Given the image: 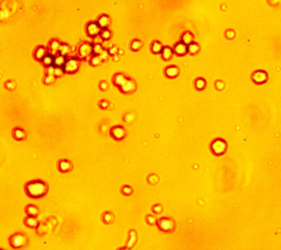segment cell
<instances>
[{
  "label": "cell",
  "mask_w": 281,
  "mask_h": 250,
  "mask_svg": "<svg viewBox=\"0 0 281 250\" xmlns=\"http://www.w3.org/2000/svg\"><path fill=\"white\" fill-rule=\"evenodd\" d=\"M10 244H11L12 247L19 248L24 244V238H23V236L22 235H13L12 237L10 238Z\"/></svg>",
  "instance_id": "cell-7"
},
{
  "label": "cell",
  "mask_w": 281,
  "mask_h": 250,
  "mask_svg": "<svg viewBox=\"0 0 281 250\" xmlns=\"http://www.w3.org/2000/svg\"><path fill=\"white\" fill-rule=\"evenodd\" d=\"M68 51H69V47H68V45H66V44H62L61 47H59V53L58 54L61 55H67V53H68Z\"/></svg>",
  "instance_id": "cell-29"
},
{
  "label": "cell",
  "mask_w": 281,
  "mask_h": 250,
  "mask_svg": "<svg viewBox=\"0 0 281 250\" xmlns=\"http://www.w3.org/2000/svg\"><path fill=\"white\" fill-rule=\"evenodd\" d=\"M61 45L62 44L59 42L53 41V42L51 43V45H49V54L55 56L57 53H59V47H61Z\"/></svg>",
  "instance_id": "cell-12"
},
{
  "label": "cell",
  "mask_w": 281,
  "mask_h": 250,
  "mask_svg": "<svg viewBox=\"0 0 281 250\" xmlns=\"http://www.w3.org/2000/svg\"><path fill=\"white\" fill-rule=\"evenodd\" d=\"M27 224L30 227H35L37 223V220H35V218H33V217L31 216V217H29V220H27Z\"/></svg>",
  "instance_id": "cell-30"
},
{
  "label": "cell",
  "mask_w": 281,
  "mask_h": 250,
  "mask_svg": "<svg viewBox=\"0 0 281 250\" xmlns=\"http://www.w3.org/2000/svg\"><path fill=\"white\" fill-rule=\"evenodd\" d=\"M182 42H184L186 45H189L191 43H193V35H192L190 32H186V33L182 35Z\"/></svg>",
  "instance_id": "cell-19"
},
{
  "label": "cell",
  "mask_w": 281,
  "mask_h": 250,
  "mask_svg": "<svg viewBox=\"0 0 281 250\" xmlns=\"http://www.w3.org/2000/svg\"><path fill=\"white\" fill-rule=\"evenodd\" d=\"M67 60L65 59V56L64 55H57L54 57V65L56 67H64V65L66 64Z\"/></svg>",
  "instance_id": "cell-15"
},
{
  "label": "cell",
  "mask_w": 281,
  "mask_h": 250,
  "mask_svg": "<svg viewBox=\"0 0 281 250\" xmlns=\"http://www.w3.org/2000/svg\"><path fill=\"white\" fill-rule=\"evenodd\" d=\"M178 74H179V69H178V67H176V66H170L166 69V76L167 77H169V78H175V77L178 76Z\"/></svg>",
  "instance_id": "cell-13"
},
{
  "label": "cell",
  "mask_w": 281,
  "mask_h": 250,
  "mask_svg": "<svg viewBox=\"0 0 281 250\" xmlns=\"http://www.w3.org/2000/svg\"><path fill=\"white\" fill-rule=\"evenodd\" d=\"M43 63H44V65L45 66H52V65H54V57H53V55L51 54H47L44 57V59H43Z\"/></svg>",
  "instance_id": "cell-23"
},
{
  "label": "cell",
  "mask_w": 281,
  "mask_h": 250,
  "mask_svg": "<svg viewBox=\"0 0 281 250\" xmlns=\"http://www.w3.org/2000/svg\"><path fill=\"white\" fill-rule=\"evenodd\" d=\"M200 51V46L196 44V43H191V44H189L188 45V52L190 53V54L194 55V54H198V52Z\"/></svg>",
  "instance_id": "cell-20"
},
{
  "label": "cell",
  "mask_w": 281,
  "mask_h": 250,
  "mask_svg": "<svg viewBox=\"0 0 281 250\" xmlns=\"http://www.w3.org/2000/svg\"><path fill=\"white\" fill-rule=\"evenodd\" d=\"M126 79L127 78H125L123 75H121V74H118V75L114 76V78H113V82H114V84H117L119 88H120L122 84H124V82L126 81Z\"/></svg>",
  "instance_id": "cell-17"
},
{
  "label": "cell",
  "mask_w": 281,
  "mask_h": 250,
  "mask_svg": "<svg viewBox=\"0 0 281 250\" xmlns=\"http://www.w3.org/2000/svg\"><path fill=\"white\" fill-rule=\"evenodd\" d=\"M226 148H227L226 142H225V141H223V139H221V138L215 139L214 142L211 144L212 151H213L215 155H218V156L223 155L224 153L226 151Z\"/></svg>",
  "instance_id": "cell-2"
},
{
  "label": "cell",
  "mask_w": 281,
  "mask_h": 250,
  "mask_svg": "<svg viewBox=\"0 0 281 250\" xmlns=\"http://www.w3.org/2000/svg\"><path fill=\"white\" fill-rule=\"evenodd\" d=\"M92 51H94V46L91 45V44H89V43H82L81 45L79 46L78 54L81 58H87L92 53Z\"/></svg>",
  "instance_id": "cell-5"
},
{
  "label": "cell",
  "mask_w": 281,
  "mask_h": 250,
  "mask_svg": "<svg viewBox=\"0 0 281 250\" xmlns=\"http://www.w3.org/2000/svg\"><path fill=\"white\" fill-rule=\"evenodd\" d=\"M70 168H72L70 163H68V161H66V160H63V161L59 163V170H61V171L67 172L68 170H70Z\"/></svg>",
  "instance_id": "cell-22"
},
{
  "label": "cell",
  "mask_w": 281,
  "mask_h": 250,
  "mask_svg": "<svg viewBox=\"0 0 281 250\" xmlns=\"http://www.w3.org/2000/svg\"><path fill=\"white\" fill-rule=\"evenodd\" d=\"M109 23H110V18L108 15H102V17H100L99 20H98V24L101 27V29H107L108 25H109Z\"/></svg>",
  "instance_id": "cell-16"
},
{
  "label": "cell",
  "mask_w": 281,
  "mask_h": 250,
  "mask_svg": "<svg viewBox=\"0 0 281 250\" xmlns=\"http://www.w3.org/2000/svg\"><path fill=\"white\" fill-rule=\"evenodd\" d=\"M158 226H159V228L161 230L169 232L170 229L172 228V223L168 218H161V220H158Z\"/></svg>",
  "instance_id": "cell-10"
},
{
  "label": "cell",
  "mask_w": 281,
  "mask_h": 250,
  "mask_svg": "<svg viewBox=\"0 0 281 250\" xmlns=\"http://www.w3.org/2000/svg\"><path fill=\"white\" fill-rule=\"evenodd\" d=\"M141 47H142V42H139V41H137V40L133 41L132 44H131V48H132L133 51H139Z\"/></svg>",
  "instance_id": "cell-28"
},
{
  "label": "cell",
  "mask_w": 281,
  "mask_h": 250,
  "mask_svg": "<svg viewBox=\"0 0 281 250\" xmlns=\"http://www.w3.org/2000/svg\"><path fill=\"white\" fill-rule=\"evenodd\" d=\"M175 53L179 56H184L188 53V45H186L184 42L178 43L175 46Z\"/></svg>",
  "instance_id": "cell-11"
},
{
  "label": "cell",
  "mask_w": 281,
  "mask_h": 250,
  "mask_svg": "<svg viewBox=\"0 0 281 250\" xmlns=\"http://www.w3.org/2000/svg\"><path fill=\"white\" fill-rule=\"evenodd\" d=\"M172 54H174V52L170 47H164L163 52H161V56L165 60H169L172 57Z\"/></svg>",
  "instance_id": "cell-18"
},
{
  "label": "cell",
  "mask_w": 281,
  "mask_h": 250,
  "mask_svg": "<svg viewBox=\"0 0 281 250\" xmlns=\"http://www.w3.org/2000/svg\"><path fill=\"white\" fill-rule=\"evenodd\" d=\"M268 78H269L268 74H267V71H265V70H256V71H254L253 72V75H251L253 81L257 84H266V82L268 81Z\"/></svg>",
  "instance_id": "cell-3"
},
{
  "label": "cell",
  "mask_w": 281,
  "mask_h": 250,
  "mask_svg": "<svg viewBox=\"0 0 281 250\" xmlns=\"http://www.w3.org/2000/svg\"><path fill=\"white\" fill-rule=\"evenodd\" d=\"M101 31H102V29H101V27H100L99 24L94 23V22H92V23H89L87 27V33L89 36H91V37H96V36L100 35V33H101Z\"/></svg>",
  "instance_id": "cell-6"
},
{
  "label": "cell",
  "mask_w": 281,
  "mask_h": 250,
  "mask_svg": "<svg viewBox=\"0 0 281 250\" xmlns=\"http://www.w3.org/2000/svg\"><path fill=\"white\" fill-rule=\"evenodd\" d=\"M134 89H135V84H134V82L132 81V80H130V79H126V81L124 82L121 87H120V90H121L122 92H124V93H130V92H132Z\"/></svg>",
  "instance_id": "cell-8"
},
{
  "label": "cell",
  "mask_w": 281,
  "mask_h": 250,
  "mask_svg": "<svg viewBox=\"0 0 281 250\" xmlns=\"http://www.w3.org/2000/svg\"><path fill=\"white\" fill-rule=\"evenodd\" d=\"M164 49L163 45H161V43L159 42H155L154 44H153V46H152V51H153V53L154 54H159V53H161Z\"/></svg>",
  "instance_id": "cell-21"
},
{
  "label": "cell",
  "mask_w": 281,
  "mask_h": 250,
  "mask_svg": "<svg viewBox=\"0 0 281 250\" xmlns=\"http://www.w3.org/2000/svg\"><path fill=\"white\" fill-rule=\"evenodd\" d=\"M64 70L65 72H68V74H74L77 70L79 69V62L75 58H72V59H68L66 62V64L64 65Z\"/></svg>",
  "instance_id": "cell-4"
},
{
  "label": "cell",
  "mask_w": 281,
  "mask_h": 250,
  "mask_svg": "<svg viewBox=\"0 0 281 250\" xmlns=\"http://www.w3.org/2000/svg\"><path fill=\"white\" fill-rule=\"evenodd\" d=\"M196 88L198 90H203L206 88V80L202 78H199L196 80Z\"/></svg>",
  "instance_id": "cell-24"
},
{
  "label": "cell",
  "mask_w": 281,
  "mask_h": 250,
  "mask_svg": "<svg viewBox=\"0 0 281 250\" xmlns=\"http://www.w3.org/2000/svg\"><path fill=\"white\" fill-rule=\"evenodd\" d=\"M100 56H101L102 60H104V59H107V58H108V56H109V53H108L107 51H103V52H102V54L100 55Z\"/></svg>",
  "instance_id": "cell-34"
},
{
  "label": "cell",
  "mask_w": 281,
  "mask_h": 250,
  "mask_svg": "<svg viewBox=\"0 0 281 250\" xmlns=\"http://www.w3.org/2000/svg\"><path fill=\"white\" fill-rule=\"evenodd\" d=\"M46 55H47V52H46V48L45 47H39L35 51V54H34V56H35V58L39 60H43L44 59V57H45Z\"/></svg>",
  "instance_id": "cell-14"
},
{
  "label": "cell",
  "mask_w": 281,
  "mask_h": 250,
  "mask_svg": "<svg viewBox=\"0 0 281 250\" xmlns=\"http://www.w3.org/2000/svg\"><path fill=\"white\" fill-rule=\"evenodd\" d=\"M101 62H102V58H101L100 55H94V57L91 58V60H90V63H91L92 66H97V65H99Z\"/></svg>",
  "instance_id": "cell-26"
},
{
  "label": "cell",
  "mask_w": 281,
  "mask_h": 250,
  "mask_svg": "<svg viewBox=\"0 0 281 250\" xmlns=\"http://www.w3.org/2000/svg\"><path fill=\"white\" fill-rule=\"evenodd\" d=\"M64 71H65V70H64L63 67H56V68H55L54 76H55V77H59L61 75H63Z\"/></svg>",
  "instance_id": "cell-31"
},
{
  "label": "cell",
  "mask_w": 281,
  "mask_h": 250,
  "mask_svg": "<svg viewBox=\"0 0 281 250\" xmlns=\"http://www.w3.org/2000/svg\"><path fill=\"white\" fill-rule=\"evenodd\" d=\"M23 132H22V130H15L14 131V137L18 139H22V137H23Z\"/></svg>",
  "instance_id": "cell-33"
},
{
  "label": "cell",
  "mask_w": 281,
  "mask_h": 250,
  "mask_svg": "<svg viewBox=\"0 0 281 250\" xmlns=\"http://www.w3.org/2000/svg\"><path fill=\"white\" fill-rule=\"evenodd\" d=\"M27 213H29V215L30 216H33V215H35L37 213V208L34 207V206H29L27 207Z\"/></svg>",
  "instance_id": "cell-32"
},
{
  "label": "cell",
  "mask_w": 281,
  "mask_h": 250,
  "mask_svg": "<svg viewBox=\"0 0 281 250\" xmlns=\"http://www.w3.org/2000/svg\"><path fill=\"white\" fill-rule=\"evenodd\" d=\"M111 135H112V137H114L115 139L120 141V139H122L124 136H125V131H124L123 127L117 126V127H114V128H112Z\"/></svg>",
  "instance_id": "cell-9"
},
{
  "label": "cell",
  "mask_w": 281,
  "mask_h": 250,
  "mask_svg": "<svg viewBox=\"0 0 281 250\" xmlns=\"http://www.w3.org/2000/svg\"><path fill=\"white\" fill-rule=\"evenodd\" d=\"M103 52V48L102 46L100 45V44H94V51H92V53H94V55H101Z\"/></svg>",
  "instance_id": "cell-27"
},
{
  "label": "cell",
  "mask_w": 281,
  "mask_h": 250,
  "mask_svg": "<svg viewBox=\"0 0 281 250\" xmlns=\"http://www.w3.org/2000/svg\"><path fill=\"white\" fill-rule=\"evenodd\" d=\"M25 190H27V195L37 199V198L45 195V193L47 192V187L42 181H31L27 184Z\"/></svg>",
  "instance_id": "cell-1"
},
{
  "label": "cell",
  "mask_w": 281,
  "mask_h": 250,
  "mask_svg": "<svg viewBox=\"0 0 281 250\" xmlns=\"http://www.w3.org/2000/svg\"><path fill=\"white\" fill-rule=\"evenodd\" d=\"M100 36H101V39L102 40H109L110 37H111V32H110L108 29H102V31H101V33H100Z\"/></svg>",
  "instance_id": "cell-25"
}]
</instances>
